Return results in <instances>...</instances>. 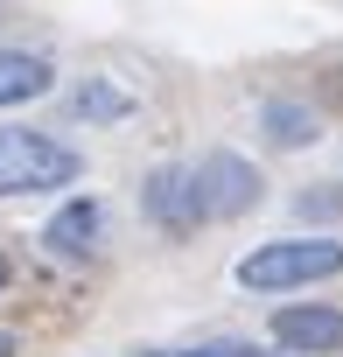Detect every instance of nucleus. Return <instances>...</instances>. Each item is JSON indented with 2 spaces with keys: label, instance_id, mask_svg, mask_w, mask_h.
I'll return each instance as SVG.
<instances>
[{
  "label": "nucleus",
  "instance_id": "1",
  "mask_svg": "<svg viewBox=\"0 0 343 357\" xmlns=\"http://www.w3.org/2000/svg\"><path fill=\"white\" fill-rule=\"evenodd\" d=\"M336 273H343V238H273L238 259V287L252 294H287V287H315Z\"/></svg>",
  "mask_w": 343,
  "mask_h": 357
},
{
  "label": "nucleus",
  "instance_id": "2",
  "mask_svg": "<svg viewBox=\"0 0 343 357\" xmlns=\"http://www.w3.org/2000/svg\"><path fill=\"white\" fill-rule=\"evenodd\" d=\"M77 147L36 133V126H0V197H36V190H70L77 183Z\"/></svg>",
  "mask_w": 343,
  "mask_h": 357
},
{
  "label": "nucleus",
  "instance_id": "3",
  "mask_svg": "<svg viewBox=\"0 0 343 357\" xmlns=\"http://www.w3.org/2000/svg\"><path fill=\"white\" fill-rule=\"evenodd\" d=\"M190 183H197V211H204V225L211 218H245L252 204H259V168L245 161V154H204L197 168H190Z\"/></svg>",
  "mask_w": 343,
  "mask_h": 357
},
{
  "label": "nucleus",
  "instance_id": "4",
  "mask_svg": "<svg viewBox=\"0 0 343 357\" xmlns=\"http://www.w3.org/2000/svg\"><path fill=\"white\" fill-rule=\"evenodd\" d=\"M140 211H147V225L168 231V238H197V231H204L197 183H190V168H176V161L147 168V183H140Z\"/></svg>",
  "mask_w": 343,
  "mask_h": 357
},
{
  "label": "nucleus",
  "instance_id": "5",
  "mask_svg": "<svg viewBox=\"0 0 343 357\" xmlns=\"http://www.w3.org/2000/svg\"><path fill=\"white\" fill-rule=\"evenodd\" d=\"M273 343L294 357H336L343 350V308L336 301H287L273 315Z\"/></svg>",
  "mask_w": 343,
  "mask_h": 357
},
{
  "label": "nucleus",
  "instance_id": "6",
  "mask_svg": "<svg viewBox=\"0 0 343 357\" xmlns=\"http://www.w3.org/2000/svg\"><path fill=\"white\" fill-rule=\"evenodd\" d=\"M98 225H105V211H98L91 197H70V204L43 225V252H49V259H84V252L98 245Z\"/></svg>",
  "mask_w": 343,
  "mask_h": 357
},
{
  "label": "nucleus",
  "instance_id": "7",
  "mask_svg": "<svg viewBox=\"0 0 343 357\" xmlns=\"http://www.w3.org/2000/svg\"><path fill=\"white\" fill-rule=\"evenodd\" d=\"M56 84V70L43 63V56H29V50H0V105H29V98H43Z\"/></svg>",
  "mask_w": 343,
  "mask_h": 357
},
{
  "label": "nucleus",
  "instance_id": "8",
  "mask_svg": "<svg viewBox=\"0 0 343 357\" xmlns=\"http://www.w3.org/2000/svg\"><path fill=\"white\" fill-rule=\"evenodd\" d=\"M266 140L273 147H308L315 140V112L308 105H266Z\"/></svg>",
  "mask_w": 343,
  "mask_h": 357
},
{
  "label": "nucleus",
  "instance_id": "9",
  "mask_svg": "<svg viewBox=\"0 0 343 357\" xmlns=\"http://www.w3.org/2000/svg\"><path fill=\"white\" fill-rule=\"evenodd\" d=\"M70 105H77L84 119H119V112H126L133 98H126V91H112V84H84V91H77Z\"/></svg>",
  "mask_w": 343,
  "mask_h": 357
},
{
  "label": "nucleus",
  "instance_id": "10",
  "mask_svg": "<svg viewBox=\"0 0 343 357\" xmlns=\"http://www.w3.org/2000/svg\"><path fill=\"white\" fill-rule=\"evenodd\" d=\"M301 218H343V197H322V190H308V197H301Z\"/></svg>",
  "mask_w": 343,
  "mask_h": 357
},
{
  "label": "nucleus",
  "instance_id": "11",
  "mask_svg": "<svg viewBox=\"0 0 343 357\" xmlns=\"http://www.w3.org/2000/svg\"><path fill=\"white\" fill-rule=\"evenodd\" d=\"M211 357H266V350H252V343H218Z\"/></svg>",
  "mask_w": 343,
  "mask_h": 357
},
{
  "label": "nucleus",
  "instance_id": "12",
  "mask_svg": "<svg viewBox=\"0 0 343 357\" xmlns=\"http://www.w3.org/2000/svg\"><path fill=\"white\" fill-rule=\"evenodd\" d=\"M147 357H211V350H147Z\"/></svg>",
  "mask_w": 343,
  "mask_h": 357
},
{
  "label": "nucleus",
  "instance_id": "13",
  "mask_svg": "<svg viewBox=\"0 0 343 357\" xmlns=\"http://www.w3.org/2000/svg\"><path fill=\"white\" fill-rule=\"evenodd\" d=\"M0 357H15V336H8V329H0Z\"/></svg>",
  "mask_w": 343,
  "mask_h": 357
},
{
  "label": "nucleus",
  "instance_id": "14",
  "mask_svg": "<svg viewBox=\"0 0 343 357\" xmlns=\"http://www.w3.org/2000/svg\"><path fill=\"white\" fill-rule=\"evenodd\" d=\"M0 287H8V252H0Z\"/></svg>",
  "mask_w": 343,
  "mask_h": 357
}]
</instances>
